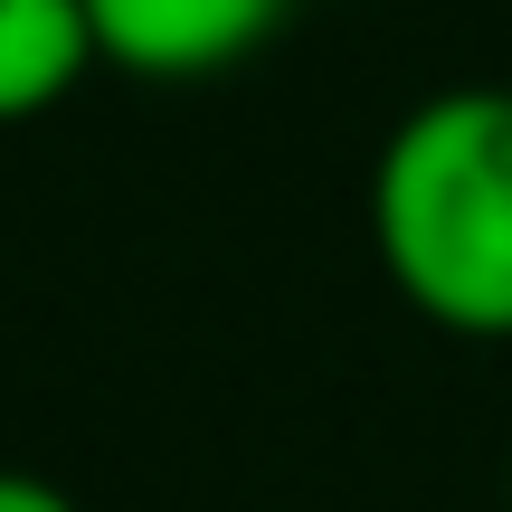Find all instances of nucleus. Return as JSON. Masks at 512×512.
Masks as SVG:
<instances>
[{
    "instance_id": "1",
    "label": "nucleus",
    "mask_w": 512,
    "mask_h": 512,
    "mask_svg": "<svg viewBox=\"0 0 512 512\" xmlns=\"http://www.w3.org/2000/svg\"><path fill=\"white\" fill-rule=\"evenodd\" d=\"M370 247L408 313L512 342V86H446L370 162Z\"/></svg>"
},
{
    "instance_id": "2",
    "label": "nucleus",
    "mask_w": 512,
    "mask_h": 512,
    "mask_svg": "<svg viewBox=\"0 0 512 512\" xmlns=\"http://www.w3.org/2000/svg\"><path fill=\"white\" fill-rule=\"evenodd\" d=\"M304 0H86L95 67L143 76V86H209L247 67Z\"/></svg>"
},
{
    "instance_id": "3",
    "label": "nucleus",
    "mask_w": 512,
    "mask_h": 512,
    "mask_svg": "<svg viewBox=\"0 0 512 512\" xmlns=\"http://www.w3.org/2000/svg\"><path fill=\"white\" fill-rule=\"evenodd\" d=\"M95 67L86 0H0V133L67 105Z\"/></svg>"
},
{
    "instance_id": "4",
    "label": "nucleus",
    "mask_w": 512,
    "mask_h": 512,
    "mask_svg": "<svg viewBox=\"0 0 512 512\" xmlns=\"http://www.w3.org/2000/svg\"><path fill=\"white\" fill-rule=\"evenodd\" d=\"M0 512H86L67 494V484H48V475H10V465H0Z\"/></svg>"
},
{
    "instance_id": "5",
    "label": "nucleus",
    "mask_w": 512,
    "mask_h": 512,
    "mask_svg": "<svg viewBox=\"0 0 512 512\" xmlns=\"http://www.w3.org/2000/svg\"><path fill=\"white\" fill-rule=\"evenodd\" d=\"M503 512H512V494H503Z\"/></svg>"
}]
</instances>
